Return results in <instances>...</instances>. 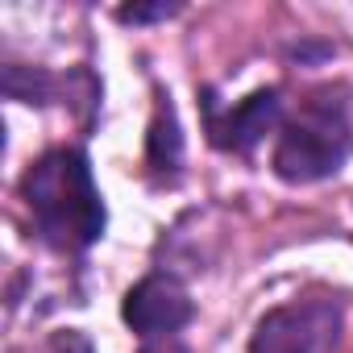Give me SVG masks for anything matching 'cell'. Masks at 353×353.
Masks as SVG:
<instances>
[{
	"label": "cell",
	"mask_w": 353,
	"mask_h": 353,
	"mask_svg": "<svg viewBox=\"0 0 353 353\" xmlns=\"http://www.w3.org/2000/svg\"><path fill=\"white\" fill-rule=\"evenodd\" d=\"M141 353H192L179 336H150L145 345H141Z\"/></svg>",
	"instance_id": "9c48e42d"
},
{
	"label": "cell",
	"mask_w": 353,
	"mask_h": 353,
	"mask_svg": "<svg viewBox=\"0 0 353 353\" xmlns=\"http://www.w3.org/2000/svg\"><path fill=\"white\" fill-rule=\"evenodd\" d=\"M353 154V129H349V108L341 92L324 88L316 92L291 125H283L279 145H274V174L283 183H320L336 174Z\"/></svg>",
	"instance_id": "7a4b0ae2"
},
{
	"label": "cell",
	"mask_w": 353,
	"mask_h": 353,
	"mask_svg": "<svg viewBox=\"0 0 353 353\" xmlns=\"http://www.w3.org/2000/svg\"><path fill=\"white\" fill-rule=\"evenodd\" d=\"M336 336L341 307L332 299H295L258 320L250 353H332Z\"/></svg>",
	"instance_id": "3957f363"
},
{
	"label": "cell",
	"mask_w": 353,
	"mask_h": 353,
	"mask_svg": "<svg viewBox=\"0 0 353 353\" xmlns=\"http://www.w3.org/2000/svg\"><path fill=\"white\" fill-rule=\"evenodd\" d=\"M192 312H196V303L174 274H145L137 287H129V295L121 303L125 324L141 336H174L192 320Z\"/></svg>",
	"instance_id": "5b68a950"
},
{
	"label": "cell",
	"mask_w": 353,
	"mask_h": 353,
	"mask_svg": "<svg viewBox=\"0 0 353 353\" xmlns=\"http://www.w3.org/2000/svg\"><path fill=\"white\" fill-rule=\"evenodd\" d=\"M179 13V5H166V0H158V5H125L117 9V21L121 26H150V21H166Z\"/></svg>",
	"instance_id": "52a82bcc"
},
{
	"label": "cell",
	"mask_w": 353,
	"mask_h": 353,
	"mask_svg": "<svg viewBox=\"0 0 353 353\" xmlns=\"http://www.w3.org/2000/svg\"><path fill=\"white\" fill-rule=\"evenodd\" d=\"M46 353H92V341H88L83 332H75V328H63V332L50 336Z\"/></svg>",
	"instance_id": "ba28073f"
},
{
	"label": "cell",
	"mask_w": 353,
	"mask_h": 353,
	"mask_svg": "<svg viewBox=\"0 0 353 353\" xmlns=\"http://www.w3.org/2000/svg\"><path fill=\"white\" fill-rule=\"evenodd\" d=\"M204 112H208V141L225 154H250L283 117V96L279 88H258L254 96L237 100L233 108H221L212 92H204Z\"/></svg>",
	"instance_id": "277c9868"
},
{
	"label": "cell",
	"mask_w": 353,
	"mask_h": 353,
	"mask_svg": "<svg viewBox=\"0 0 353 353\" xmlns=\"http://www.w3.org/2000/svg\"><path fill=\"white\" fill-rule=\"evenodd\" d=\"M21 200L38 237L59 254H83L104 237L108 212L83 150L59 145L42 154L21 179Z\"/></svg>",
	"instance_id": "6da1fadb"
},
{
	"label": "cell",
	"mask_w": 353,
	"mask_h": 353,
	"mask_svg": "<svg viewBox=\"0 0 353 353\" xmlns=\"http://www.w3.org/2000/svg\"><path fill=\"white\" fill-rule=\"evenodd\" d=\"M145 162L158 174H174L183 162V133H179V117H174L170 100H158V108H154L150 137H145Z\"/></svg>",
	"instance_id": "8992f818"
}]
</instances>
